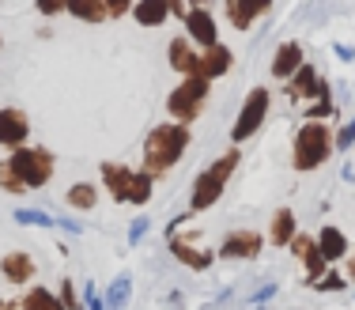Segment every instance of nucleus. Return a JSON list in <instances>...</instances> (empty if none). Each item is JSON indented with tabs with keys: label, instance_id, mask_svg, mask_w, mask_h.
Wrapping results in <instances>:
<instances>
[{
	"label": "nucleus",
	"instance_id": "f257e3e1",
	"mask_svg": "<svg viewBox=\"0 0 355 310\" xmlns=\"http://www.w3.org/2000/svg\"><path fill=\"white\" fill-rule=\"evenodd\" d=\"M53 178V155L46 148H12V155L0 163V186L8 193H27V189H42Z\"/></svg>",
	"mask_w": 355,
	"mask_h": 310
},
{
	"label": "nucleus",
	"instance_id": "f03ea898",
	"mask_svg": "<svg viewBox=\"0 0 355 310\" xmlns=\"http://www.w3.org/2000/svg\"><path fill=\"white\" fill-rule=\"evenodd\" d=\"M189 148V129H185V121H166V125H155V129L148 132V140H144V171L151 174H163L171 171V166L182 159V152Z\"/></svg>",
	"mask_w": 355,
	"mask_h": 310
},
{
	"label": "nucleus",
	"instance_id": "7ed1b4c3",
	"mask_svg": "<svg viewBox=\"0 0 355 310\" xmlns=\"http://www.w3.org/2000/svg\"><path fill=\"white\" fill-rule=\"evenodd\" d=\"M239 163H242V155L239 152H227V155H219L212 166H208L205 174H200L197 182H193V197H189V212H205V208H212L219 197H223V186H227V178H231L234 171H239Z\"/></svg>",
	"mask_w": 355,
	"mask_h": 310
},
{
	"label": "nucleus",
	"instance_id": "20e7f679",
	"mask_svg": "<svg viewBox=\"0 0 355 310\" xmlns=\"http://www.w3.org/2000/svg\"><path fill=\"white\" fill-rule=\"evenodd\" d=\"M333 152V132L325 121H302L295 132V171H314Z\"/></svg>",
	"mask_w": 355,
	"mask_h": 310
},
{
	"label": "nucleus",
	"instance_id": "39448f33",
	"mask_svg": "<svg viewBox=\"0 0 355 310\" xmlns=\"http://www.w3.org/2000/svg\"><path fill=\"white\" fill-rule=\"evenodd\" d=\"M208 83H212V80L200 76V72L185 76L171 91V98H166V110H171V117H178V121H193V117L205 110V103H208Z\"/></svg>",
	"mask_w": 355,
	"mask_h": 310
},
{
	"label": "nucleus",
	"instance_id": "423d86ee",
	"mask_svg": "<svg viewBox=\"0 0 355 310\" xmlns=\"http://www.w3.org/2000/svg\"><path fill=\"white\" fill-rule=\"evenodd\" d=\"M268 103H272L268 87H253V91H250V98L242 103V110H239V121H234V129H231V140H234V144L250 140L253 132H257L261 125H265V117H268Z\"/></svg>",
	"mask_w": 355,
	"mask_h": 310
},
{
	"label": "nucleus",
	"instance_id": "0eeeda50",
	"mask_svg": "<svg viewBox=\"0 0 355 310\" xmlns=\"http://www.w3.org/2000/svg\"><path fill=\"white\" fill-rule=\"evenodd\" d=\"M287 246H291V250H295V257H299V261L306 265V280H310V284H314L318 276L329 269L325 254H321V246H318L314 239H306V234H299V231H295V239L287 242Z\"/></svg>",
	"mask_w": 355,
	"mask_h": 310
},
{
	"label": "nucleus",
	"instance_id": "6e6552de",
	"mask_svg": "<svg viewBox=\"0 0 355 310\" xmlns=\"http://www.w3.org/2000/svg\"><path fill=\"white\" fill-rule=\"evenodd\" d=\"M27 132H31V117L15 106H4L0 110V144L4 148H19L27 144Z\"/></svg>",
	"mask_w": 355,
	"mask_h": 310
},
{
	"label": "nucleus",
	"instance_id": "1a4fd4ad",
	"mask_svg": "<svg viewBox=\"0 0 355 310\" xmlns=\"http://www.w3.org/2000/svg\"><path fill=\"white\" fill-rule=\"evenodd\" d=\"M291 95L295 98H325V95H333V91H329V83L321 80L318 69L299 64V69L291 72Z\"/></svg>",
	"mask_w": 355,
	"mask_h": 310
},
{
	"label": "nucleus",
	"instance_id": "9d476101",
	"mask_svg": "<svg viewBox=\"0 0 355 310\" xmlns=\"http://www.w3.org/2000/svg\"><path fill=\"white\" fill-rule=\"evenodd\" d=\"M272 12V0H227V19L239 31H250L257 15Z\"/></svg>",
	"mask_w": 355,
	"mask_h": 310
},
{
	"label": "nucleus",
	"instance_id": "9b49d317",
	"mask_svg": "<svg viewBox=\"0 0 355 310\" xmlns=\"http://www.w3.org/2000/svg\"><path fill=\"white\" fill-rule=\"evenodd\" d=\"M185 31H189V38L197 42V46H212V42H219L216 19H212L208 8H193V12H185Z\"/></svg>",
	"mask_w": 355,
	"mask_h": 310
},
{
	"label": "nucleus",
	"instance_id": "f8f14e48",
	"mask_svg": "<svg viewBox=\"0 0 355 310\" xmlns=\"http://www.w3.org/2000/svg\"><path fill=\"white\" fill-rule=\"evenodd\" d=\"M231 64H234V53L223 46V42H212V46H205V53H200V76L219 80V76L231 72Z\"/></svg>",
	"mask_w": 355,
	"mask_h": 310
},
{
	"label": "nucleus",
	"instance_id": "ddd939ff",
	"mask_svg": "<svg viewBox=\"0 0 355 310\" xmlns=\"http://www.w3.org/2000/svg\"><path fill=\"white\" fill-rule=\"evenodd\" d=\"M223 257H257L261 254V234L257 231H234L227 234V242L219 246Z\"/></svg>",
	"mask_w": 355,
	"mask_h": 310
},
{
	"label": "nucleus",
	"instance_id": "4468645a",
	"mask_svg": "<svg viewBox=\"0 0 355 310\" xmlns=\"http://www.w3.org/2000/svg\"><path fill=\"white\" fill-rule=\"evenodd\" d=\"M103 182L110 189L114 200H129V189H132V171L121 163H103Z\"/></svg>",
	"mask_w": 355,
	"mask_h": 310
},
{
	"label": "nucleus",
	"instance_id": "2eb2a0df",
	"mask_svg": "<svg viewBox=\"0 0 355 310\" xmlns=\"http://www.w3.org/2000/svg\"><path fill=\"white\" fill-rule=\"evenodd\" d=\"M132 19H137L140 27H163V23L171 19V4H166V0H137V4H132Z\"/></svg>",
	"mask_w": 355,
	"mask_h": 310
},
{
	"label": "nucleus",
	"instance_id": "dca6fc26",
	"mask_svg": "<svg viewBox=\"0 0 355 310\" xmlns=\"http://www.w3.org/2000/svg\"><path fill=\"white\" fill-rule=\"evenodd\" d=\"M166 57H171V64H174V69L178 72H182V76H193V72H200V57L197 53H193V38L189 42H171V49H166Z\"/></svg>",
	"mask_w": 355,
	"mask_h": 310
},
{
	"label": "nucleus",
	"instance_id": "f3484780",
	"mask_svg": "<svg viewBox=\"0 0 355 310\" xmlns=\"http://www.w3.org/2000/svg\"><path fill=\"white\" fill-rule=\"evenodd\" d=\"M302 64V49H299V42H284L280 49H276V57H272V76L276 80H291V72Z\"/></svg>",
	"mask_w": 355,
	"mask_h": 310
},
{
	"label": "nucleus",
	"instance_id": "a211bd4d",
	"mask_svg": "<svg viewBox=\"0 0 355 310\" xmlns=\"http://www.w3.org/2000/svg\"><path fill=\"white\" fill-rule=\"evenodd\" d=\"M318 246H321V254H325V261H340V257L348 254V239H344V231L333 227V223H325V227H321Z\"/></svg>",
	"mask_w": 355,
	"mask_h": 310
},
{
	"label": "nucleus",
	"instance_id": "6ab92c4d",
	"mask_svg": "<svg viewBox=\"0 0 355 310\" xmlns=\"http://www.w3.org/2000/svg\"><path fill=\"white\" fill-rule=\"evenodd\" d=\"M0 273H4L12 284H27L31 276H35V261H31L27 254H19V250H15V254H8L4 261H0Z\"/></svg>",
	"mask_w": 355,
	"mask_h": 310
},
{
	"label": "nucleus",
	"instance_id": "aec40b11",
	"mask_svg": "<svg viewBox=\"0 0 355 310\" xmlns=\"http://www.w3.org/2000/svg\"><path fill=\"white\" fill-rule=\"evenodd\" d=\"M295 231H299V223H295V212H291V208H280V212L272 216V231H268V242H272V246H287V242L295 239Z\"/></svg>",
	"mask_w": 355,
	"mask_h": 310
},
{
	"label": "nucleus",
	"instance_id": "412c9836",
	"mask_svg": "<svg viewBox=\"0 0 355 310\" xmlns=\"http://www.w3.org/2000/svg\"><path fill=\"white\" fill-rule=\"evenodd\" d=\"M64 12L76 15L80 23H103V19H110V12H106L103 0H69V8H64Z\"/></svg>",
	"mask_w": 355,
	"mask_h": 310
},
{
	"label": "nucleus",
	"instance_id": "4be33fe9",
	"mask_svg": "<svg viewBox=\"0 0 355 310\" xmlns=\"http://www.w3.org/2000/svg\"><path fill=\"white\" fill-rule=\"evenodd\" d=\"M171 254H174L182 265L197 269V273H205L208 265H212V254H200V250H193L189 242H182V239H171Z\"/></svg>",
	"mask_w": 355,
	"mask_h": 310
},
{
	"label": "nucleus",
	"instance_id": "5701e85b",
	"mask_svg": "<svg viewBox=\"0 0 355 310\" xmlns=\"http://www.w3.org/2000/svg\"><path fill=\"white\" fill-rule=\"evenodd\" d=\"M19 307H35V310H57V307H61V299H57V295H49L46 288H31L27 295L19 299Z\"/></svg>",
	"mask_w": 355,
	"mask_h": 310
},
{
	"label": "nucleus",
	"instance_id": "b1692460",
	"mask_svg": "<svg viewBox=\"0 0 355 310\" xmlns=\"http://www.w3.org/2000/svg\"><path fill=\"white\" fill-rule=\"evenodd\" d=\"M95 200H98V193H95L91 182H76V186L69 189V205L72 208H95Z\"/></svg>",
	"mask_w": 355,
	"mask_h": 310
},
{
	"label": "nucleus",
	"instance_id": "393cba45",
	"mask_svg": "<svg viewBox=\"0 0 355 310\" xmlns=\"http://www.w3.org/2000/svg\"><path fill=\"white\" fill-rule=\"evenodd\" d=\"M151 178H155L151 171L132 174V189H129V200H132V205H148V197H151Z\"/></svg>",
	"mask_w": 355,
	"mask_h": 310
},
{
	"label": "nucleus",
	"instance_id": "a878e982",
	"mask_svg": "<svg viewBox=\"0 0 355 310\" xmlns=\"http://www.w3.org/2000/svg\"><path fill=\"white\" fill-rule=\"evenodd\" d=\"M15 220H19V223H35V227H49V223H57L53 216L38 212V208H19V212H15Z\"/></svg>",
	"mask_w": 355,
	"mask_h": 310
},
{
	"label": "nucleus",
	"instance_id": "bb28decb",
	"mask_svg": "<svg viewBox=\"0 0 355 310\" xmlns=\"http://www.w3.org/2000/svg\"><path fill=\"white\" fill-rule=\"evenodd\" d=\"M329 114H333V95L318 98V103H314V106H310V110H306V117H310V121H325Z\"/></svg>",
	"mask_w": 355,
	"mask_h": 310
},
{
	"label": "nucleus",
	"instance_id": "cd10ccee",
	"mask_svg": "<svg viewBox=\"0 0 355 310\" xmlns=\"http://www.w3.org/2000/svg\"><path fill=\"white\" fill-rule=\"evenodd\" d=\"M314 288H318V291H340V288H344V276L325 273V276H318V280H314Z\"/></svg>",
	"mask_w": 355,
	"mask_h": 310
},
{
	"label": "nucleus",
	"instance_id": "c85d7f7f",
	"mask_svg": "<svg viewBox=\"0 0 355 310\" xmlns=\"http://www.w3.org/2000/svg\"><path fill=\"white\" fill-rule=\"evenodd\" d=\"M125 299H129V276H121V280L110 288V299H106V303H125Z\"/></svg>",
	"mask_w": 355,
	"mask_h": 310
},
{
	"label": "nucleus",
	"instance_id": "c756f323",
	"mask_svg": "<svg viewBox=\"0 0 355 310\" xmlns=\"http://www.w3.org/2000/svg\"><path fill=\"white\" fill-rule=\"evenodd\" d=\"M35 4H38L42 15H57V12H64V8H69V0H35Z\"/></svg>",
	"mask_w": 355,
	"mask_h": 310
},
{
	"label": "nucleus",
	"instance_id": "7c9ffc66",
	"mask_svg": "<svg viewBox=\"0 0 355 310\" xmlns=\"http://www.w3.org/2000/svg\"><path fill=\"white\" fill-rule=\"evenodd\" d=\"M103 4H106V12H110V15H114V19H117V15L132 12V4H137V0H103Z\"/></svg>",
	"mask_w": 355,
	"mask_h": 310
},
{
	"label": "nucleus",
	"instance_id": "2f4dec72",
	"mask_svg": "<svg viewBox=\"0 0 355 310\" xmlns=\"http://www.w3.org/2000/svg\"><path fill=\"white\" fill-rule=\"evenodd\" d=\"M333 144H336V148H348V144H355V121H352V125H344V132L333 140Z\"/></svg>",
	"mask_w": 355,
	"mask_h": 310
},
{
	"label": "nucleus",
	"instance_id": "473e14b6",
	"mask_svg": "<svg viewBox=\"0 0 355 310\" xmlns=\"http://www.w3.org/2000/svg\"><path fill=\"white\" fill-rule=\"evenodd\" d=\"M144 231H148V220H137V223H132V231H129V239H132V242H140V234H144Z\"/></svg>",
	"mask_w": 355,
	"mask_h": 310
},
{
	"label": "nucleus",
	"instance_id": "72a5a7b5",
	"mask_svg": "<svg viewBox=\"0 0 355 310\" xmlns=\"http://www.w3.org/2000/svg\"><path fill=\"white\" fill-rule=\"evenodd\" d=\"M166 4H171V15H182L185 19V0H166Z\"/></svg>",
	"mask_w": 355,
	"mask_h": 310
},
{
	"label": "nucleus",
	"instance_id": "f704fd0d",
	"mask_svg": "<svg viewBox=\"0 0 355 310\" xmlns=\"http://www.w3.org/2000/svg\"><path fill=\"white\" fill-rule=\"evenodd\" d=\"M61 303H64V307H76V295H72V288H69V280H64V295H61Z\"/></svg>",
	"mask_w": 355,
	"mask_h": 310
},
{
	"label": "nucleus",
	"instance_id": "c9c22d12",
	"mask_svg": "<svg viewBox=\"0 0 355 310\" xmlns=\"http://www.w3.org/2000/svg\"><path fill=\"white\" fill-rule=\"evenodd\" d=\"M193 8H212V0H193Z\"/></svg>",
	"mask_w": 355,
	"mask_h": 310
},
{
	"label": "nucleus",
	"instance_id": "e433bc0d",
	"mask_svg": "<svg viewBox=\"0 0 355 310\" xmlns=\"http://www.w3.org/2000/svg\"><path fill=\"white\" fill-rule=\"evenodd\" d=\"M348 273H352V280H355V257H352V265H348Z\"/></svg>",
	"mask_w": 355,
	"mask_h": 310
}]
</instances>
